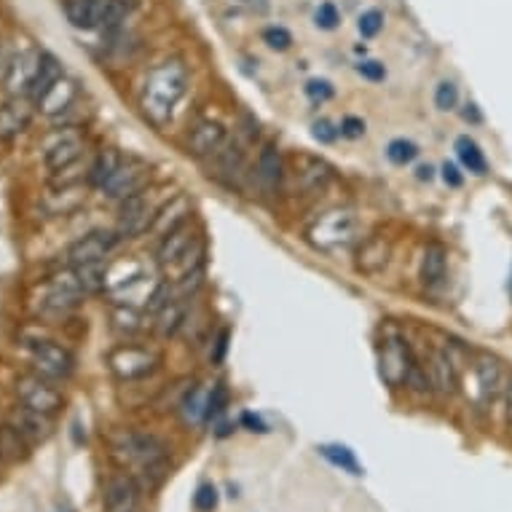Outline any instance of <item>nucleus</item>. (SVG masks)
Listing matches in <instances>:
<instances>
[{
    "label": "nucleus",
    "instance_id": "f257e3e1",
    "mask_svg": "<svg viewBox=\"0 0 512 512\" xmlns=\"http://www.w3.org/2000/svg\"><path fill=\"white\" fill-rule=\"evenodd\" d=\"M188 92V68L180 59H167L145 76L140 110L153 126H164Z\"/></svg>",
    "mask_w": 512,
    "mask_h": 512
},
{
    "label": "nucleus",
    "instance_id": "f03ea898",
    "mask_svg": "<svg viewBox=\"0 0 512 512\" xmlns=\"http://www.w3.org/2000/svg\"><path fill=\"white\" fill-rule=\"evenodd\" d=\"M113 454L124 464L137 467L148 488H159L167 478V443L161 437L148 435V432H124L116 437Z\"/></svg>",
    "mask_w": 512,
    "mask_h": 512
},
{
    "label": "nucleus",
    "instance_id": "7ed1b4c3",
    "mask_svg": "<svg viewBox=\"0 0 512 512\" xmlns=\"http://www.w3.org/2000/svg\"><path fill=\"white\" fill-rule=\"evenodd\" d=\"M84 135L76 126H59L51 129L49 135L41 140L43 164L51 175H59L65 169H73L84 159Z\"/></svg>",
    "mask_w": 512,
    "mask_h": 512
},
{
    "label": "nucleus",
    "instance_id": "20e7f679",
    "mask_svg": "<svg viewBox=\"0 0 512 512\" xmlns=\"http://www.w3.org/2000/svg\"><path fill=\"white\" fill-rule=\"evenodd\" d=\"M419 362L416 352L408 344V338L400 336V333H389L381 341V349H378V368H381V378L387 381L392 389L405 387L408 381V373Z\"/></svg>",
    "mask_w": 512,
    "mask_h": 512
},
{
    "label": "nucleus",
    "instance_id": "39448f33",
    "mask_svg": "<svg viewBox=\"0 0 512 512\" xmlns=\"http://www.w3.org/2000/svg\"><path fill=\"white\" fill-rule=\"evenodd\" d=\"M14 395H17L19 405H25L30 411L46 413V416H54L65 403V397L51 384V378L41 376V373L19 376L17 384H14Z\"/></svg>",
    "mask_w": 512,
    "mask_h": 512
},
{
    "label": "nucleus",
    "instance_id": "423d86ee",
    "mask_svg": "<svg viewBox=\"0 0 512 512\" xmlns=\"http://www.w3.org/2000/svg\"><path fill=\"white\" fill-rule=\"evenodd\" d=\"M27 352H30V362H33L35 373L57 381V378H68L76 370V357L68 346L49 341V338H35L27 341Z\"/></svg>",
    "mask_w": 512,
    "mask_h": 512
},
{
    "label": "nucleus",
    "instance_id": "0eeeda50",
    "mask_svg": "<svg viewBox=\"0 0 512 512\" xmlns=\"http://www.w3.org/2000/svg\"><path fill=\"white\" fill-rule=\"evenodd\" d=\"M161 357L148 346L137 344H121L110 349L108 365L121 381H140V378L151 376L153 370L159 368Z\"/></svg>",
    "mask_w": 512,
    "mask_h": 512
},
{
    "label": "nucleus",
    "instance_id": "6e6552de",
    "mask_svg": "<svg viewBox=\"0 0 512 512\" xmlns=\"http://www.w3.org/2000/svg\"><path fill=\"white\" fill-rule=\"evenodd\" d=\"M360 236L357 218L349 212H328L325 218L317 220V226L309 228V239L319 250H338L352 244Z\"/></svg>",
    "mask_w": 512,
    "mask_h": 512
},
{
    "label": "nucleus",
    "instance_id": "1a4fd4ad",
    "mask_svg": "<svg viewBox=\"0 0 512 512\" xmlns=\"http://www.w3.org/2000/svg\"><path fill=\"white\" fill-rule=\"evenodd\" d=\"M41 54L43 51L33 49V46H22L6 59V68H3L0 78H3V89L11 97H27L30 94L33 78L38 73V65H41Z\"/></svg>",
    "mask_w": 512,
    "mask_h": 512
},
{
    "label": "nucleus",
    "instance_id": "9d476101",
    "mask_svg": "<svg viewBox=\"0 0 512 512\" xmlns=\"http://www.w3.org/2000/svg\"><path fill=\"white\" fill-rule=\"evenodd\" d=\"M161 202H153V196L148 191L132 196L121 202V210H118V236L121 239H137L151 231V223L156 218V210H159Z\"/></svg>",
    "mask_w": 512,
    "mask_h": 512
},
{
    "label": "nucleus",
    "instance_id": "9b49d317",
    "mask_svg": "<svg viewBox=\"0 0 512 512\" xmlns=\"http://www.w3.org/2000/svg\"><path fill=\"white\" fill-rule=\"evenodd\" d=\"M148 177H151V172H148L143 161L124 159V164L116 169V175L110 177L100 191L105 194V199L121 204L126 199H132V196L143 194L145 185H148Z\"/></svg>",
    "mask_w": 512,
    "mask_h": 512
},
{
    "label": "nucleus",
    "instance_id": "f8f14e48",
    "mask_svg": "<svg viewBox=\"0 0 512 512\" xmlns=\"http://www.w3.org/2000/svg\"><path fill=\"white\" fill-rule=\"evenodd\" d=\"M118 242H121V236L118 231H89L84 234L78 242L70 244L68 250V261L70 266H89V263H105L110 252L116 250Z\"/></svg>",
    "mask_w": 512,
    "mask_h": 512
},
{
    "label": "nucleus",
    "instance_id": "ddd939ff",
    "mask_svg": "<svg viewBox=\"0 0 512 512\" xmlns=\"http://www.w3.org/2000/svg\"><path fill=\"white\" fill-rule=\"evenodd\" d=\"M472 368H475V381H478V408L480 411H486L491 408L496 397L504 392V376L502 362L496 360L494 354H478L475 362H472Z\"/></svg>",
    "mask_w": 512,
    "mask_h": 512
},
{
    "label": "nucleus",
    "instance_id": "4468645a",
    "mask_svg": "<svg viewBox=\"0 0 512 512\" xmlns=\"http://www.w3.org/2000/svg\"><path fill=\"white\" fill-rule=\"evenodd\" d=\"M228 129L220 121H212V118H204L199 124L188 132V140H185V151L188 156H194L199 161H210L215 153L226 145Z\"/></svg>",
    "mask_w": 512,
    "mask_h": 512
},
{
    "label": "nucleus",
    "instance_id": "2eb2a0df",
    "mask_svg": "<svg viewBox=\"0 0 512 512\" xmlns=\"http://www.w3.org/2000/svg\"><path fill=\"white\" fill-rule=\"evenodd\" d=\"M427 373L429 381H432V389L435 395L440 397H451L456 395V389L462 387V373L456 368L445 346H432L427 354Z\"/></svg>",
    "mask_w": 512,
    "mask_h": 512
},
{
    "label": "nucleus",
    "instance_id": "dca6fc26",
    "mask_svg": "<svg viewBox=\"0 0 512 512\" xmlns=\"http://www.w3.org/2000/svg\"><path fill=\"white\" fill-rule=\"evenodd\" d=\"M255 180L263 196H277L285 183V159L274 143H263L255 164Z\"/></svg>",
    "mask_w": 512,
    "mask_h": 512
},
{
    "label": "nucleus",
    "instance_id": "f3484780",
    "mask_svg": "<svg viewBox=\"0 0 512 512\" xmlns=\"http://www.w3.org/2000/svg\"><path fill=\"white\" fill-rule=\"evenodd\" d=\"M295 188L303 196L322 194L330 183H333V167L328 161L317 159V156H298L295 159V172H293Z\"/></svg>",
    "mask_w": 512,
    "mask_h": 512
},
{
    "label": "nucleus",
    "instance_id": "a211bd4d",
    "mask_svg": "<svg viewBox=\"0 0 512 512\" xmlns=\"http://www.w3.org/2000/svg\"><path fill=\"white\" fill-rule=\"evenodd\" d=\"M35 102L30 97H9L0 105V143L22 135L35 118Z\"/></svg>",
    "mask_w": 512,
    "mask_h": 512
},
{
    "label": "nucleus",
    "instance_id": "6ab92c4d",
    "mask_svg": "<svg viewBox=\"0 0 512 512\" xmlns=\"http://www.w3.org/2000/svg\"><path fill=\"white\" fill-rule=\"evenodd\" d=\"M113 0H65V17L76 30H105Z\"/></svg>",
    "mask_w": 512,
    "mask_h": 512
},
{
    "label": "nucleus",
    "instance_id": "aec40b11",
    "mask_svg": "<svg viewBox=\"0 0 512 512\" xmlns=\"http://www.w3.org/2000/svg\"><path fill=\"white\" fill-rule=\"evenodd\" d=\"M199 239L196 234V228L191 226V220L183 223L175 231H169L167 236H161L159 244H156V250H153V263L159 266V269H169V266H175L180 258H183L185 252L191 250V244Z\"/></svg>",
    "mask_w": 512,
    "mask_h": 512
},
{
    "label": "nucleus",
    "instance_id": "412c9836",
    "mask_svg": "<svg viewBox=\"0 0 512 512\" xmlns=\"http://www.w3.org/2000/svg\"><path fill=\"white\" fill-rule=\"evenodd\" d=\"M212 164V172L210 175L215 177V180H220L223 185H228V188H239V183H242L244 177V148L239 140H231L228 137L226 145L220 148L215 156L210 159Z\"/></svg>",
    "mask_w": 512,
    "mask_h": 512
},
{
    "label": "nucleus",
    "instance_id": "4be33fe9",
    "mask_svg": "<svg viewBox=\"0 0 512 512\" xmlns=\"http://www.w3.org/2000/svg\"><path fill=\"white\" fill-rule=\"evenodd\" d=\"M188 220H191V199L185 194H177L172 196V199H167V202L159 204V210H156V218H153L148 234L161 239V236H167L169 231H175V228H180L183 223H188Z\"/></svg>",
    "mask_w": 512,
    "mask_h": 512
},
{
    "label": "nucleus",
    "instance_id": "5701e85b",
    "mask_svg": "<svg viewBox=\"0 0 512 512\" xmlns=\"http://www.w3.org/2000/svg\"><path fill=\"white\" fill-rule=\"evenodd\" d=\"M9 424H14V427L25 435V440L30 445L46 443V440L51 437V432H54V421H51V416L30 411V408H25V405H17V408L11 411Z\"/></svg>",
    "mask_w": 512,
    "mask_h": 512
},
{
    "label": "nucleus",
    "instance_id": "b1692460",
    "mask_svg": "<svg viewBox=\"0 0 512 512\" xmlns=\"http://www.w3.org/2000/svg\"><path fill=\"white\" fill-rule=\"evenodd\" d=\"M78 100V84L73 81V78L62 76L57 81V84L51 86L49 92L43 94L41 100L35 102V108H38V113H43V116H62L65 110L73 108V102Z\"/></svg>",
    "mask_w": 512,
    "mask_h": 512
},
{
    "label": "nucleus",
    "instance_id": "393cba45",
    "mask_svg": "<svg viewBox=\"0 0 512 512\" xmlns=\"http://www.w3.org/2000/svg\"><path fill=\"white\" fill-rule=\"evenodd\" d=\"M448 274V250L440 242H429L421 255V285L435 290L445 282Z\"/></svg>",
    "mask_w": 512,
    "mask_h": 512
},
{
    "label": "nucleus",
    "instance_id": "a878e982",
    "mask_svg": "<svg viewBox=\"0 0 512 512\" xmlns=\"http://www.w3.org/2000/svg\"><path fill=\"white\" fill-rule=\"evenodd\" d=\"M137 488L135 478H126V475H118L105 486V510L108 512H132L137 504Z\"/></svg>",
    "mask_w": 512,
    "mask_h": 512
},
{
    "label": "nucleus",
    "instance_id": "bb28decb",
    "mask_svg": "<svg viewBox=\"0 0 512 512\" xmlns=\"http://www.w3.org/2000/svg\"><path fill=\"white\" fill-rule=\"evenodd\" d=\"M86 202V188L81 183H59L54 191H51L46 199H43V207L51 212V215H70L76 212L81 204Z\"/></svg>",
    "mask_w": 512,
    "mask_h": 512
},
{
    "label": "nucleus",
    "instance_id": "cd10ccee",
    "mask_svg": "<svg viewBox=\"0 0 512 512\" xmlns=\"http://www.w3.org/2000/svg\"><path fill=\"white\" fill-rule=\"evenodd\" d=\"M153 317H156L153 330H156L161 338L177 336V333L185 328V322H188V301H185V298H172V301H169L164 309L156 311Z\"/></svg>",
    "mask_w": 512,
    "mask_h": 512
},
{
    "label": "nucleus",
    "instance_id": "c85d7f7f",
    "mask_svg": "<svg viewBox=\"0 0 512 512\" xmlns=\"http://www.w3.org/2000/svg\"><path fill=\"white\" fill-rule=\"evenodd\" d=\"M389 255H392V244L381 236H373L368 242H362L357 250V269L362 274H376L387 266Z\"/></svg>",
    "mask_w": 512,
    "mask_h": 512
},
{
    "label": "nucleus",
    "instance_id": "c756f323",
    "mask_svg": "<svg viewBox=\"0 0 512 512\" xmlns=\"http://www.w3.org/2000/svg\"><path fill=\"white\" fill-rule=\"evenodd\" d=\"M62 76H65V73H62V62H59L51 51H43L41 65H38V73H35L33 86H30V94H27V97L33 102H38Z\"/></svg>",
    "mask_w": 512,
    "mask_h": 512
},
{
    "label": "nucleus",
    "instance_id": "7c9ffc66",
    "mask_svg": "<svg viewBox=\"0 0 512 512\" xmlns=\"http://www.w3.org/2000/svg\"><path fill=\"white\" fill-rule=\"evenodd\" d=\"M121 164H124V156L118 151H113V148H105V151L97 153L92 159V164L86 167V180H89V185H94V188H102L110 177L116 175V169L121 167Z\"/></svg>",
    "mask_w": 512,
    "mask_h": 512
},
{
    "label": "nucleus",
    "instance_id": "2f4dec72",
    "mask_svg": "<svg viewBox=\"0 0 512 512\" xmlns=\"http://www.w3.org/2000/svg\"><path fill=\"white\" fill-rule=\"evenodd\" d=\"M317 451L325 456L333 467H338V470L349 472V475H354V478H362V475H365V467L357 462V456H354V451L349 448V445L325 443V445H319Z\"/></svg>",
    "mask_w": 512,
    "mask_h": 512
},
{
    "label": "nucleus",
    "instance_id": "473e14b6",
    "mask_svg": "<svg viewBox=\"0 0 512 512\" xmlns=\"http://www.w3.org/2000/svg\"><path fill=\"white\" fill-rule=\"evenodd\" d=\"M456 156L464 164V169H470L472 175H486L488 172V161L486 153L480 151V145L472 140V137H459L456 140Z\"/></svg>",
    "mask_w": 512,
    "mask_h": 512
},
{
    "label": "nucleus",
    "instance_id": "72a5a7b5",
    "mask_svg": "<svg viewBox=\"0 0 512 512\" xmlns=\"http://www.w3.org/2000/svg\"><path fill=\"white\" fill-rule=\"evenodd\" d=\"M27 448H30V443H27L25 435H22L14 424L0 427V456H6V459H11V462H17V459H25Z\"/></svg>",
    "mask_w": 512,
    "mask_h": 512
},
{
    "label": "nucleus",
    "instance_id": "f704fd0d",
    "mask_svg": "<svg viewBox=\"0 0 512 512\" xmlns=\"http://www.w3.org/2000/svg\"><path fill=\"white\" fill-rule=\"evenodd\" d=\"M113 328L124 336H135L140 330H145V314L137 306H121L116 303L113 309Z\"/></svg>",
    "mask_w": 512,
    "mask_h": 512
},
{
    "label": "nucleus",
    "instance_id": "c9c22d12",
    "mask_svg": "<svg viewBox=\"0 0 512 512\" xmlns=\"http://www.w3.org/2000/svg\"><path fill=\"white\" fill-rule=\"evenodd\" d=\"M204 408H207V395H204L199 387L185 389L183 400L177 405V411L183 413V419L188 421V424L204 421Z\"/></svg>",
    "mask_w": 512,
    "mask_h": 512
},
{
    "label": "nucleus",
    "instance_id": "e433bc0d",
    "mask_svg": "<svg viewBox=\"0 0 512 512\" xmlns=\"http://www.w3.org/2000/svg\"><path fill=\"white\" fill-rule=\"evenodd\" d=\"M419 145L413 140H405V137H397L387 145V159L395 164V167H408L413 161L419 159Z\"/></svg>",
    "mask_w": 512,
    "mask_h": 512
},
{
    "label": "nucleus",
    "instance_id": "4c0bfd02",
    "mask_svg": "<svg viewBox=\"0 0 512 512\" xmlns=\"http://www.w3.org/2000/svg\"><path fill=\"white\" fill-rule=\"evenodd\" d=\"M314 25L319 30H336L341 25V11L333 0H325V3H319L317 11H314Z\"/></svg>",
    "mask_w": 512,
    "mask_h": 512
},
{
    "label": "nucleus",
    "instance_id": "58836bf2",
    "mask_svg": "<svg viewBox=\"0 0 512 512\" xmlns=\"http://www.w3.org/2000/svg\"><path fill=\"white\" fill-rule=\"evenodd\" d=\"M226 405H228V389H226V384H215L210 395H207L204 421H212V419H218V416H223V411H226Z\"/></svg>",
    "mask_w": 512,
    "mask_h": 512
},
{
    "label": "nucleus",
    "instance_id": "ea45409f",
    "mask_svg": "<svg viewBox=\"0 0 512 512\" xmlns=\"http://www.w3.org/2000/svg\"><path fill=\"white\" fill-rule=\"evenodd\" d=\"M303 92H306V97H309L311 102L325 105V102L336 97V86L330 84V81H325V78H311L309 84L303 86Z\"/></svg>",
    "mask_w": 512,
    "mask_h": 512
},
{
    "label": "nucleus",
    "instance_id": "a19ab883",
    "mask_svg": "<svg viewBox=\"0 0 512 512\" xmlns=\"http://www.w3.org/2000/svg\"><path fill=\"white\" fill-rule=\"evenodd\" d=\"M459 105V89H456L454 81H440L435 89V108L448 113Z\"/></svg>",
    "mask_w": 512,
    "mask_h": 512
},
{
    "label": "nucleus",
    "instance_id": "79ce46f5",
    "mask_svg": "<svg viewBox=\"0 0 512 512\" xmlns=\"http://www.w3.org/2000/svg\"><path fill=\"white\" fill-rule=\"evenodd\" d=\"M218 502H220V494H218V488L212 486V483H202V486L196 488L194 507L199 512H215L218 510Z\"/></svg>",
    "mask_w": 512,
    "mask_h": 512
},
{
    "label": "nucleus",
    "instance_id": "37998d69",
    "mask_svg": "<svg viewBox=\"0 0 512 512\" xmlns=\"http://www.w3.org/2000/svg\"><path fill=\"white\" fill-rule=\"evenodd\" d=\"M357 30H360L362 38H376V35L384 30V14L378 9L365 11L360 17V22H357Z\"/></svg>",
    "mask_w": 512,
    "mask_h": 512
},
{
    "label": "nucleus",
    "instance_id": "c03bdc74",
    "mask_svg": "<svg viewBox=\"0 0 512 512\" xmlns=\"http://www.w3.org/2000/svg\"><path fill=\"white\" fill-rule=\"evenodd\" d=\"M354 70H357L365 81H370V84H381V81L387 78V68H384V62H378V59H360V62L354 65Z\"/></svg>",
    "mask_w": 512,
    "mask_h": 512
},
{
    "label": "nucleus",
    "instance_id": "a18cd8bd",
    "mask_svg": "<svg viewBox=\"0 0 512 512\" xmlns=\"http://www.w3.org/2000/svg\"><path fill=\"white\" fill-rule=\"evenodd\" d=\"M263 43L274 51H287L293 46V35L285 27H266L263 30Z\"/></svg>",
    "mask_w": 512,
    "mask_h": 512
},
{
    "label": "nucleus",
    "instance_id": "49530a36",
    "mask_svg": "<svg viewBox=\"0 0 512 512\" xmlns=\"http://www.w3.org/2000/svg\"><path fill=\"white\" fill-rule=\"evenodd\" d=\"M311 135H314V140L322 145H333L341 137V129H338L333 121H328V118H319V121H314L311 124Z\"/></svg>",
    "mask_w": 512,
    "mask_h": 512
},
{
    "label": "nucleus",
    "instance_id": "de8ad7c7",
    "mask_svg": "<svg viewBox=\"0 0 512 512\" xmlns=\"http://www.w3.org/2000/svg\"><path fill=\"white\" fill-rule=\"evenodd\" d=\"M228 344H231V330L220 328L218 336L212 338V352H210L212 365H223V362H226Z\"/></svg>",
    "mask_w": 512,
    "mask_h": 512
},
{
    "label": "nucleus",
    "instance_id": "09e8293b",
    "mask_svg": "<svg viewBox=\"0 0 512 512\" xmlns=\"http://www.w3.org/2000/svg\"><path fill=\"white\" fill-rule=\"evenodd\" d=\"M338 129H341V137H346V140H360V137H365V121L360 116H344Z\"/></svg>",
    "mask_w": 512,
    "mask_h": 512
},
{
    "label": "nucleus",
    "instance_id": "8fccbe9b",
    "mask_svg": "<svg viewBox=\"0 0 512 512\" xmlns=\"http://www.w3.org/2000/svg\"><path fill=\"white\" fill-rule=\"evenodd\" d=\"M239 424H242L247 432H258V435H266V432H269V424H266L258 413L244 411L242 416H239Z\"/></svg>",
    "mask_w": 512,
    "mask_h": 512
},
{
    "label": "nucleus",
    "instance_id": "3c124183",
    "mask_svg": "<svg viewBox=\"0 0 512 512\" xmlns=\"http://www.w3.org/2000/svg\"><path fill=\"white\" fill-rule=\"evenodd\" d=\"M440 172H443L445 185H451V188H462L464 175H462V172H459V167H456V164H448V161H445Z\"/></svg>",
    "mask_w": 512,
    "mask_h": 512
},
{
    "label": "nucleus",
    "instance_id": "603ef678",
    "mask_svg": "<svg viewBox=\"0 0 512 512\" xmlns=\"http://www.w3.org/2000/svg\"><path fill=\"white\" fill-rule=\"evenodd\" d=\"M502 400H504V419H507V424H510V432H512V373L507 376V381H504Z\"/></svg>",
    "mask_w": 512,
    "mask_h": 512
},
{
    "label": "nucleus",
    "instance_id": "864d4df0",
    "mask_svg": "<svg viewBox=\"0 0 512 512\" xmlns=\"http://www.w3.org/2000/svg\"><path fill=\"white\" fill-rule=\"evenodd\" d=\"M462 118L464 121H470V124H480V121H483V116H480V110L475 102H467V105H464Z\"/></svg>",
    "mask_w": 512,
    "mask_h": 512
},
{
    "label": "nucleus",
    "instance_id": "5fc2aeb1",
    "mask_svg": "<svg viewBox=\"0 0 512 512\" xmlns=\"http://www.w3.org/2000/svg\"><path fill=\"white\" fill-rule=\"evenodd\" d=\"M432 177H435V167H432V164H421V167H416V180L429 183Z\"/></svg>",
    "mask_w": 512,
    "mask_h": 512
},
{
    "label": "nucleus",
    "instance_id": "6e6d98bb",
    "mask_svg": "<svg viewBox=\"0 0 512 512\" xmlns=\"http://www.w3.org/2000/svg\"><path fill=\"white\" fill-rule=\"evenodd\" d=\"M3 68H6V59H3V49H0V76H3Z\"/></svg>",
    "mask_w": 512,
    "mask_h": 512
}]
</instances>
